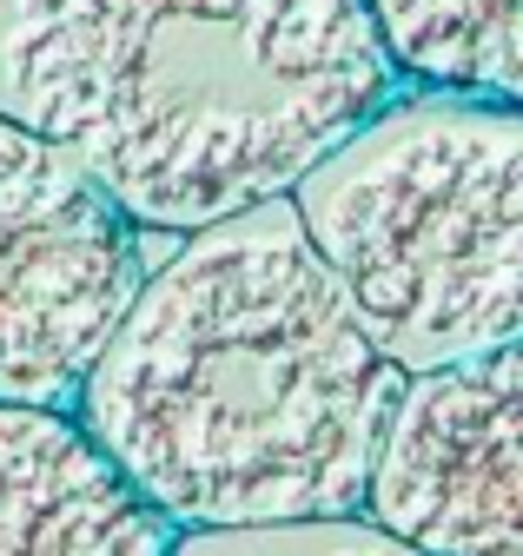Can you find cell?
I'll use <instances>...</instances> for the list:
<instances>
[{
  "label": "cell",
  "instance_id": "obj_1",
  "mask_svg": "<svg viewBox=\"0 0 523 556\" xmlns=\"http://www.w3.org/2000/svg\"><path fill=\"white\" fill-rule=\"evenodd\" d=\"M405 371L292 199L179 232L74 404L173 530L358 517Z\"/></svg>",
  "mask_w": 523,
  "mask_h": 556
},
{
  "label": "cell",
  "instance_id": "obj_2",
  "mask_svg": "<svg viewBox=\"0 0 523 556\" xmlns=\"http://www.w3.org/2000/svg\"><path fill=\"white\" fill-rule=\"evenodd\" d=\"M384 100L371 0H0V113L166 239L292 199Z\"/></svg>",
  "mask_w": 523,
  "mask_h": 556
},
{
  "label": "cell",
  "instance_id": "obj_3",
  "mask_svg": "<svg viewBox=\"0 0 523 556\" xmlns=\"http://www.w3.org/2000/svg\"><path fill=\"white\" fill-rule=\"evenodd\" d=\"M298 219L398 371L523 338V106L484 93L384 100L324 153Z\"/></svg>",
  "mask_w": 523,
  "mask_h": 556
},
{
  "label": "cell",
  "instance_id": "obj_4",
  "mask_svg": "<svg viewBox=\"0 0 523 556\" xmlns=\"http://www.w3.org/2000/svg\"><path fill=\"white\" fill-rule=\"evenodd\" d=\"M146 271V226L67 147L0 113V404L74 410Z\"/></svg>",
  "mask_w": 523,
  "mask_h": 556
},
{
  "label": "cell",
  "instance_id": "obj_5",
  "mask_svg": "<svg viewBox=\"0 0 523 556\" xmlns=\"http://www.w3.org/2000/svg\"><path fill=\"white\" fill-rule=\"evenodd\" d=\"M365 517L424 556H523V338L405 371Z\"/></svg>",
  "mask_w": 523,
  "mask_h": 556
},
{
  "label": "cell",
  "instance_id": "obj_6",
  "mask_svg": "<svg viewBox=\"0 0 523 556\" xmlns=\"http://www.w3.org/2000/svg\"><path fill=\"white\" fill-rule=\"evenodd\" d=\"M179 530L74 410L0 404V556H173Z\"/></svg>",
  "mask_w": 523,
  "mask_h": 556
},
{
  "label": "cell",
  "instance_id": "obj_7",
  "mask_svg": "<svg viewBox=\"0 0 523 556\" xmlns=\"http://www.w3.org/2000/svg\"><path fill=\"white\" fill-rule=\"evenodd\" d=\"M398 80L523 106V0H371Z\"/></svg>",
  "mask_w": 523,
  "mask_h": 556
},
{
  "label": "cell",
  "instance_id": "obj_8",
  "mask_svg": "<svg viewBox=\"0 0 523 556\" xmlns=\"http://www.w3.org/2000/svg\"><path fill=\"white\" fill-rule=\"evenodd\" d=\"M173 556H424L384 523L311 517V523H252V530H179Z\"/></svg>",
  "mask_w": 523,
  "mask_h": 556
}]
</instances>
